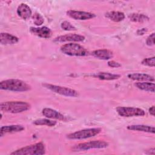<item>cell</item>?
<instances>
[{"instance_id":"obj_18","label":"cell","mask_w":155,"mask_h":155,"mask_svg":"<svg viewBox=\"0 0 155 155\" xmlns=\"http://www.w3.org/2000/svg\"><path fill=\"white\" fill-rule=\"evenodd\" d=\"M24 130V127L21 125H5L2 126L0 130V135H2L5 133H12L19 132Z\"/></svg>"},{"instance_id":"obj_4","label":"cell","mask_w":155,"mask_h":155,"mask_svg":"<svg viewBox=\"0 0 155 155\" xmlns=\"http://www.w3.org/2000/svg\"><path fill=\"white\" fill-rule=\"evenodd\" d=\"M61 51L71 56H84L88 54L87 50L82 45L75 43H68L61 47Z\"/></svg>"},{"instance_id":"obj_28","label":"cell","mask_w":155,"mask_h":155,"mask_svg":"<svg viewBox=\"0 0 155 155\" xmlns=\"http://www.w3.org/2000/svg\"><path fill=\"white\" fill-rule=\"evenodd\" d=\"M108 65L111 68H118L121 67V64L114 61H110L108 62Z\"/></svg>"},{"instance_id":"obj_14","label":"cell","mask_w":155,"mask_h":155,"mask_svg":"<svg viewBox=\"0 0 155 155\" xmlns=\"http://www.w3.org/2000/svg\"><path fill=\"white\" fill-rule=\"evenodd\" d=\"M19 39L10 33H1L0 35V42L2 45H12L18 42Z\"/></svg>"},{"instance_id":"obj_29","label":"cell","mask_w":155,"mask_h":155,"mask_svg":"<svg viewBox=\"0 0 155 155\" xmlns=\"http://www.w3.org/2000/svg\"><path fill=\"white\" fill-rule=\"evenodd\" d=\"M147 31V29L143 28H141V29L138 30L137 31V35H143Z\"/></svg>"},{"instance_id":"obj_10","label":"cell","mask_w":155,"mask_h":155,"mask_svg":"<svg viewBox=\"0 0 155 155\" xmlns=\"http://www.w3.org/2000/svg\"><path fill=\"white\" fill-rule=\"evenodd\" d=\"M85 37L78 34H67L61 35L54 38V42H82L84 41Z\"/></svg>"},{"instance_id":"obj_17","label":"cell","mask_w":155,"mask_h":155,"mask_svg":"<svg viewBox=\"0 0 155 155\" xmlns=\"http://www.w3.org/2000/svg\"><path fill=\"white\" fill-rule=\"evenodd\" d=\"M92 77L97 78L101 80H107V81H111V80H115L119 79L120 77V75L117 74H113L108 72H98L94 73L91 75Z\"/></svg>"},{"instance_id":"obj_19","label":"cell","mask_w":155,"mask_h":155,"mask_svg":"<svg viewBox=\"0 0 155 155\" xmlns=\"http://www.w3.org/2000/svg\"><path fill=\"white\" fill-rule=\"evenodd\" d=\"M127 129L131 131H142L145 133H154L155 130L154 127L145 125H131L127 127Z\"/></svg>"},{"instance_id":"obj_13","label":"cell","mask_w":155,"mask_h":155,"mask_svg":"<svg viewBox=\"0 0 155 155\" xmlns=\"http://www.w3.org/2000/svg\"><path fill=\"white\" fill-rule=\"evenodd\" d=\"M42 114L47 118L58 119V120H64L65 116L62 114L61 113L55 110L49 108H44L42 111Z\"/></svg>"},{"instance_id":"obj_23","label":"cell","mask_w":155,"mask_h":155,"mask_svg":"<svg viewBox=\"0 0 155 155\" xmlns=\"http://www.w3.org/2000/svg\"><path fill=\"white\" fill-rule=\"evenodd\" d=\"M36 125H46L48 127H54L57 124L56 121L50 120L48 119H39L33 121Z\"/></svg>"},{"instance_id":"obj_24","label":"cell","mask_w":155,"mask_h":155,"mask_svg":"<svg viewBox=\"0 0 155 155\" xmlns=\"http://www.w3.org/2000/svg\"><path fill=\"white\" fill-rule=\"evenodd\" d=\"M32 19H33V22L36 25H41L43 24L44 20L43 17L38 13H35L33 16H32Z\"/></svg>"},{"instance_id":"obj_16","label":"cell","mask_w":155,"mask_h":155,"mask_svg":"<svg viewBox=\"0 0 155 155\" xmlns=\"http://www.w3.org/2000/svg\"><path fill=\"white\" fill-rule=\"evenodd\" d=\"M128 78L133 81H154V78L153 76H150L145 73H131L128 74Z\"/></svg>"},{"instance_id":"obj_6","label":"cell","mask_w":155,"mask_h":155,"mask_svg":"<svg viewBox=\"0 0 155 155\" xmlns=\"http://www.w3.org/2000/svg\"><path fill=\"white\" fill-rule=\"evenodd\" d=\"M117 114L125 117H130L134 116H143L145 113L144 110L139 108L129 107H117L116 108Z\"/></svg>"},{"instance_id":"obj_15","label":"cell","mask_w":155,"mask_h":155,"mask_svg":"<svg viewBox=\"0 0 155 155\" xmlns=\"http://www.w3.org/2000/svg\"><path fill=\"white\" fill-rule=\"evenodd\" d=\"M17 13L22 19H27L31 16V10L28 5L22 3L18 7Z\"/></svg>"},{"instance_id":"obj_7","label":"cell","mask_w":155,"mask_h":155,"mask_svg":"<svg viewBox=\"0 0 155 155\" xmlns=\"http://www.w3.org/2000/svg\"><path fill=\"white\" fill-rule=\"evenodd\" d=\"M43 86L45 88L52 91L53 92H54L62 96L69 97H77L78 96V93L77 91L68 87L49 84H43Z\"/></svg>"},{"instance_id":"obj_20","label":"cell","mask_w":155,"mask_h":155,"mask_svg":"<svg viewBox=\"0 0 155 155\" xmlns=\"http://www.w3.org/2000/svg\"><path fill=\"white\" fill-rule=\"evenodd\" d=\"M105 17L114 22H120L125 18V15L121 12L111 11L105 13Z\"/></svg>"},{"instance_id":"obj_11","label":"cell","mask_w":155,"mask_h":155,"mask_svg":"<svg viewBox=\"0 0 155 155\" xmlns=\"http://www.w3.org/2000/svg\"><path fill=\"white\" fill-rule=\"evenodd\" d=\"M30 31L33 35L42 38H50L52 36V31L48 27H30Z\"/></svg>"},{"instance_id":"obj_30","label":"cell","mask_w":155,"mask_h":155,"mask_svg":"<svg viewBox=\"0 0 155 155\" xmlns=\"http://www.w3.org/2000/svg\"><path fill=\"white\" fill-rule=\"evenodd\" d=\"M149 113L150 114H151L153 116H154V106L153 105L149 108Z\"/></svg>"},{"instance_id":"obj_5","label":"cell","mask_w":155,"mask_h":155,"mask_svg":"<svg viewBox=\"0 0 155 155\" xmlns=\"http://www.w3.org/2000/svg\"><path fill=\"white\" fill-rule=\"evenodd\" d=\"M101 131V128H86L70 133L67 135V137L69 139H85L94 137L100 133Z\"/></svg>"},{"instance_id":"obj_2","label":"cell","mask_w":155,"mask_h":155,"mask_svg":"<svg viewBox=\"0 0 155 155\" xmlns=\"http://www.w3.org/2000/svg\"><path fill=\"white\" fill-rule=\"evenodd\" d=\"M30 105L23 101H7L1 102L0 104V109L2 111L19 113L25 111L30 108Z\"/></svg>"},{"instance_id":"obj_26","label":"cell","mask_w":155,"mask_h":155,"mask_svg":"<svg viewBox=\"0 0 155 155\" xmlns=\"http://www.w3.org/2000/svg\"><path fill=\"white\" fill-rule=\"evenodd\" d=\"M141 63L143 65L154 67L155 65V57L153 56L151 58H145L142 61Z\"/></svg>"},{"instance_id":"obj_8","label":"cell","mask_w":155,"mask_h":155,"mask_svg":"<svg viewBox=\"0 0 155 155\" xmlns=\"http://www.w3.org/2000/svg\"><path fill=\"white\" fill-rule=\"evenodd\" d=\"M108 146V143L104 140H93L76 145L74 149L76 151H85L93 148H104Z\"/></svg>"},{"instance_id":"obj_25","label":"cell","mask_w":155,"mask_h":155,"mask_svg":"<svg viewBox=\"0 0 155 155\" xmlns=\"http://www.w3.org/2000/svg\"><path fill=\"white\" fill-rule=\"evenodd\" d=\"M61 28L66 31H74L76 28L68 21H64L61 24Z\"/></svg>"},{"instance_id":"obj_12","label":"cell","mask_w":155,"mask_h":155,"mask_svg":"<svg viewBox=\"0 0 155 155\" xmlns=\"http://www.w3.org/2000/svg\"><path fill=\"white\" fill-rule=\"evenodd\" d=\"M91 54L99 59L108 60L113 57V53L111 51L107 49H99L94 50Z\"/></svg>"},{"instance_id":"obj_3","label":"cell","mask_w":155,"mask_h":155,"mask_svg":"<svg viewBox=\"0 0 155 155\" xmlns=\"http://www.w3.org/2000/svg\"><path fill=\"white\" fill-rule=\"evenodd\" d=\"M45 153L44 144L42 142L30 145L12 152L13 155H42Z\"/></svg>"},{"instance_id":"obj_21","label":"cell","mask_w":155,"mask_h":155,"mask_svg":"<svg viewBox=\"0 0 155 155\" xmlns=\"http://www.w3.org/2000/svg\"><path fill=\"white\" fill-rule=\"evenodd\" d=\"M135 86L139 90L148 91V92H154V84L153 82H139L135 83Z\"/></svg>"},{"instance_id":"obj_22","label":"cell","mask_w":155,"mask_h":155,"mask_svg":"<svg viewBox=\"0 0 155 155\" xmlns=\"http://www.w3.org/2000/svg\"><path fill=\"white\" fill-rule=\"evenodd\" d=\"M130 21L135 22H143L149 20V18L143 15L140 13H132L128 16Z\"/></svg>"},{"instance_id":"obj_9","label":"cell","mask_w":155,"mask_h":155,"mask_svg":"<svg viewBox=\"0 0 155 155\" xmlns=\"http://www.w3.org/2000/svg\"><path fill=\"white\" fill-rule=\"evenodd\" d=\"M67 15L74 19L82 20V21L92 19L96 16V15L92 13L83 12V11L72 10L67 11Z\"/></svg>"},{"instance_id":"obj_31","label":"cell","mask_w":155,"mask_h":155,"mask_svg":"<svg viewBox=\"0 0 155 155\" xmlns=\"http://www.w3.org/2000/svg\"><path fill=\"white\" fill-rule=\"evenodd\" d=\"M154 153H155V149L154 148H151L149 150H147V152H146V154H154Z\"/></svg>"},{"instance_id":"obj_1","label":"cell","mask_w":155,"mask_h":155,"mask_svg":"<svg viewBox=\"0 0 155 155\" xmlns=\"http://www.w3.org/2000/svg\"><path fill=\"white\" fill-rule=\"evenodd\" d=\"M0 88L3 90L22 92L30 90L31 87L22 80L10 79L1 81L0 82Z\"/></svg>"},{"instance_id":"obj_27","label":"cell","mask_w":155,"mask_h":155,"mask_svg":"<svg viewBox=\"0 0 155 155\" xmlns=\"http://www.w3.org/2000/svg\"><path fill=\"white\" fill-rule=\"evenodd\" d=\"M146 44L148 46H152L154 45V33H151L148 36L146 40Z\"/></svg>"}]
</instances>
